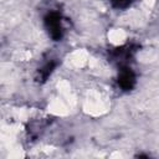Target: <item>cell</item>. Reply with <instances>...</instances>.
Segmentation results:
<instances>
[{
  "instance_id": "6da1fadb",
  "label": "cell",
  "mask_w": 159,
  "mask_h": 159,
  "mask_svg": "<svg viewBox=\"0 0 159 159\" xmlns=\"http://www.w3.org/2000/svg\"><path fill=\"white\" fill-rule=\"evenodd\" d=\"M45 27L48 32V36L55 40L58 41L62 39L63 36V27H62V21H61V16L57 12H50L46 15L45 17Z\"/></svg>"
},
{
  "instance_id": "7a4b0ae2",
  "label": "cell",
  "mask_w": 159,
  "mask_h": 159,
  "mask_svg": "<svg viewBox=\"0 0 159 159\" xmlns=\"http://www.w3.org/2000/svg\"><path fill=\"white\" fill-rule=\"evenodd\" d=\"M135 84V75L133 71L128 67H124L120 70L118 76V86L123 91H130Z\"/></svg>"
},
{
  "instance_id": "3957f363",
  "label": "cell",
  "mask_w": 159,
  "mask_h": 159,
  "mask_svg": "<svg viewBox=\"0 0 159 159\" xmlns=\"http://www.w3.org/2000/svg\"><path fill=\"white\" fill-rule=\"evenodd\" d=\"M53 68H55V63H52V62L50 63V62H48V63H46V65L39 71V75H40V77L42 78V81H45V80L51 75V72L53 71Z\"/></svg>"
},
{
  "instance_id": "277c9868",
  "label": "cell",
  "mask_w": 159,
  "mask_h": 159,
  "mask_svg": "<svg viewBox=\"0 0 159 159\" xmlns=\"http://www.w3.org/2000/svg\"><path fill=\"white\" fill-rule=\"evenodd\" d=\"M132 0H111V4L116 9H125L130 5Z\"/></svg>"
}]
</instances>
